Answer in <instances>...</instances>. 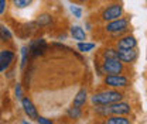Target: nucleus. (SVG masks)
I'll return each instance as SVG.
<instances>
[{
	"label": "nucleus",
	"instance_id": "nucleus-1",
	"mask_svg": "<svg viewBox=\"0 0 147 124\" xmlns=\"http://www.w3.org/2000/svg\"><path fill=\"white\" fill-rule=\"evenodd\" d=\"M96 114L98 116H102V117H108V116H127L129 113L131 111V107L129 103L125 102H116V103H112L108 106H96L95 109Z\"/></svg>",
	"mask_w": 147,
	"mask_h": 124
},
{
	"label": "nucleus",
	"instance_id": "nucleus-2",
	"mask_svg": "<svg viewBox=\"0 0 147 124\" xmlns=\"http://www.w3.org/2000/svg\"><path fill=\"white\" fill-rule=\"evenodd\" d=\"M123 96L125 95L122 92L110 89V90H103V92L95 93L91 97V102L92 105H95V106H108V105L123 100Z\"/></svg>",
	"mask_w": 147,
	"mask_h": 124
},
{
	"label": "nucleus",
	"instance_id": "nucleus-3",
	"mask_svg": "<svg viewBox=\"0 0 147 124\" xmlns=\"http://www.w3.org/2000/svg\"><path fill=\"white\" fill-rule=\"evenodd\" d=\"M100 68L106 75H120L125 72V64L119 59H103Z\"/></svg>",
	"mask_w": 147,
	"mask_h": 124
},
{
	"label": "nucleus",
	"instance_id": "nucleus-4",
	"mask_svg": "<svg viewBox=\"0 0 147 124\" xmlns=\"http://www.w3.org/2000/svg\"><path fill=\"white\" fill-rule=\"evenodd\" d=\"M129 28V20L125 17L116 18V20H112L108 21V24L105 25V31L108 34H122L123 31H126Z\"/></svg>",
	"mask_w": 147,
	"mask_h": 124
},
{
	"label": "nucleus",
	"instance_id": "nucleus-5",
	"mask_svg": "<svg viewBox=\"0 0 147 124\" xmlns=\"http://www.w3.org/2000/svg\"><path fill=\"white\" fill-rule=\"evenodd\" d=\"M103 83L112 89H119V88H127L130 85V80L126 76H123L122 73L120 75H106L105 79H103Z\"/></svg>",
	"mask_w": 147,
	"mask_h": 124
},
{
	"label": "nucleus",
	"instance_id": "nucleus-6",
	"mask_svg": "<svg viewBox=\"0 0 147 124\" xmlns=\"http://www.w3.org/2000/svg\"><path fill=\"white\" fill-rule=\"evenodd\" d=\"M123 16V7L119 4V3H116V4H110L108 6L102 13H100V18H102V21H112V20H116V18H120Z\"/></svg>",
	"mask_w": 147,
	"mask_h": 124
},
{
	"label": "nucleus",
	"instance_id": "nucleus-7",
	"mask_svg": "<svg viewBox=\"0 0 147 124\" xmlns=\"http://www.w3.org/2000/svg\"><path fill=\"white\" fill-rule=\"evenodd\" d=\"M139 56V52L136 48H130V50H117V59L122 61L123 64H133L136 62Z\"/></svg>",
	"mask_w": 147,
	"mask_h": 124
},
{
	"label": "nucleus",
	"instance_id": "nucleus-8",
	"mask_svg": "<svg viewBox=\"0 0 147 124\" xmlns=\"http://www.w3.org/2000/svg\"><path fill=\"white\" fill-rule=\"evenodd\" d=\"M137 47V40L133 36H125L119 38L116 48L117 50H130V48H136Z\"/></svg>",
	"mask_w": 147,
	"mask_h": 124
},
{
	"label": "nucleus",
	"instance_id": "nucleus-9",
	"mask_svg": "<svg viewBox=\"0 0 147 124\" xmlns=\"http://www.w3.org/2000/svg\"><path fill=\"white\" fill-rule=\"evenodd\" d=\"M21 106L24 109V111H26V114L30 117V119H36L38 117V113H37V109L36 106L33 105V102L28 99V97H23L21 99Z\"/></svg>",
	"mask_w": 147,
	"mask_h": 124
},
{
	"label": "nucleus",
	"instance_id": "nucleus-10",
	"mask_svg": "<svg viewBox=\"0 0 147 124\" xmlns=\"http://www.w3.org/2000/svg\"><path fill=\"white\" fill-rule=\"evenodd\" d=\"M86 99H88V92H86V89H81V90L76 93V96L74 97L72 106L82 109V106L86 103Z\"/></svg>",
	"mask_w": 147,
	"mask_h": 124
},
{
	"label": "nucleus",
	"instance_id": "nucleus-11",
	"mask_svg": "<svg viewBox=\"0 0 147 124\" xmlns=\"http://www.w3.org/2000/svg\"><path fill=\"white\" fill-rule=\"evenodd\" d=\"M13 59H14V54L11 52V51H1L0 52V65L4 69H7L10 66V64L13 62Z\"/></svg>",
	"mask_w": 147,
	"mask_h": 124
},
{
	"label": "nucleus",
	"instance_id": "nucleus-12",
	"mask_svg": "<svg viewBox=\"0 0 147 124\" xmlns=\"http://www.w3.org/2000/svg\"><path fill=\"white\" fill-rule=\"evenodd\" d=\"M71 36L76 41H85L86 40V33L84 31V28H81L79 25H74L71 27Z\"/></svg>",
	"mask_w": 147,
	"mask_h": 124
},
{
	"label": "nucleus",
	"instance_id": "nucleus-13",
	"mask_svg": "<svg viewBox=\"0 0 147 124\" xmlns=\"http://www.w3.org/2000/svg\"><path fill=\"white\" fill-rule=\"evenodd\" d=\"M106 123L108 124H129L130 120H129L126 116H108Z\"/></svg>",
	"mask_w": 147,
	"mask_h": 124
},
{
	"label": "nucleus",
	"instance_id": "nucleus-14",
	"mask_svg": "<svg viewBox=\"0 0 147 124\" xmlns=\"http://www.w3.org/2000/svg\"><path fill=\"white\" fill-rule=\"evenodd\" d=\"M103 59H117V48H106L102 52Z\"/></svg>",
	"mask_w": 147,
	"mask_h": 124
},
{
	"label": "nucleus",
	"instance_id": "nucleus-15",
	"mask_svg": "<svg viewBox=\"0 0 147 124\" xmlns=\"http://www.w3.org/2000/svg\"><path fill=\"white\" fill-rule=\"evenodd\" d=\"M11 40V33L9 31V28H6L4 25H0V41L6 42Z\"/></svg>",
	"mask_w": 147,
	"mask_h": 124
},
{
	"label": "nucleus",
	"instance_id": "nucleus-16",
	"mask_svg": "<svg viewBox=\"0 0 147 124\" xmlns=\"http://www.w3.org/2000/svg\"><path fill=\"white\" fill-rule=\"evenodd\" d=\"M93 48H95L93 42H82V41H79V44H78V50L82 51V52H89Z\"/></svg>",
	"mask_w": 147,
	"mask_h": 124
},
{
	"label": "nucleus",
	"instance_id": "nucleus-17",
	"mask_svg": "<svg viewBox=\"0 0 147 124\" xmlns=\"http://www.w3.org/2000/svg\"><path fill=\"white\" fill-rule=\"evenodd\" d=\"M11 3L17 9H26V7H28L33 3V0H11Z\"/></svg>",
	"mask_w": 147,
	"mask_h": 124
},
{
	"label": "nucleus",
	"instance_id": "nucleus-18",
	"mask_svg": "<svg viewBox=\"0 0 147 124\" xmlns=\"http://www.w3.org/2000/svg\"><path fill=\"white\" fill-rule=\"evenodd\" d=\"M68 116L71 117V119H81V109L79 107H69L68 109Z\"/></svg>",
	"mask_w": 147,
	"mask_h": 124
},
{
	"label": "nucleus",
	"instance_id": "nucleus-19",
	"mask_svg": "<svg viewBox=\"0 0 147 124\" xmlns=\"http://www.w3.org/2000/svg\"><path fill=\"white\" fill-rule=\"evenodd\" d=\"M51 21H53V18H51V16H48V14H42V16H40V17L37 18V24L38 25H47Z\"/></svg>",
	"mask_w": 147,
	"mask_h": 124
},
{
	"label": "nucleus",
	"instance_id": "nucleus-20",
	"mask_svg": "<svg viewBox=\"0 0 147 124\" xmlns=\"http://www.w3.org/2000/svg\"><path fill=\"white\" fill-rule=\"evenodd\" d=\"M27 54H28V51H27V48L24 47V48L21 50V68H24L26 64H27Z\"/></svg>",
	"mask_w": 147,
	"mask_h": 124
},
{
	"label": "nucleus",
	"instance_id": "nucleus-21",
	"mask_svg": "<svg viewBox=\"0 0 147 124\" xmlns=\"http://www.w3.org/2000/svg\"><path fill=\"white\" fill-rule=\"evenodd\" d=\"M71 11H72V14L76 18H81V17H82V10H81L78 6H74V4H72V6H71Z\"/></svg>",
	"mask_w": 147,
	"mask_h": 124
},
{
	"label": "nucleus",
	"instance_id": "nucleus-22",
	"mask_svg": "<svg viewBox=\"0 0 147 124\" xmlns=\"http://www.w3.org/2000/svg\"><path fill=\"white\" fill-rule=\"evenodd\" d=\"M37 121L38 123H42V124H51V120H47L45 117H40V116L37 117Z\"/></svg>",
	"mask_w": 147,
	"mask_h": 124
},
{
	"label": "nucleus",
	"instance_id": "nucleus-23",
	"mask_svg": "<svg viewBox=\"0 0 147 124\" xmlns=\"http://www.w3.org/2000/svg\"><path fill=\"white\" fill-rule=\"evenodd\" d=\"M16 96H17V99H23V95H21V86H20V85L16 86Z\"/></svg>",
	"mask_w": 147,
	"mask_h": 124
},
{
	"label": "nucleus",
	"instance_id": "nucleus-24",
	"mask_svg": "<svg viewBox=\"0 0 147 124\" xmlns=\"http://www.w3.org/2000/svg\"><path fill=\"white\" fill-rule=\"evenodd\" d=\"M6 10V0H0V14H3Z\"/></svg>",
	"mask_w": 147,
	"mask_h": 124
},
{
	"label": "nucleus",
	"instance_id": "nucleus-25",
	"mask_svg": "<svg viewBox=\"0 0 147 124\" xmlns=\"http://www.w3.org/2000/svg\"><path fill=\"white\" fill-rule=\"evenodd\" d=\"M76 1H79V3H86V1H89V0H76Z\"/></svg>",
	"mask_w": 147,
	"mask_h": 124
},
{
	"label": "nucleus",
	"instance_id": "nucleus-26",
	"mask_svg": "<svg viewBox=\"0 0 147 124\" xmlns=\"http://www.w3.org/2000/svg\"><path fill=\"white\" fill-rule=\"evenodd\" d=\"M3 71H4V68H3V66L0 65V72H3Z\"/></svg>",
	"mask_w": 147,
	"mask_h": 124
}]
</instances>
